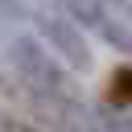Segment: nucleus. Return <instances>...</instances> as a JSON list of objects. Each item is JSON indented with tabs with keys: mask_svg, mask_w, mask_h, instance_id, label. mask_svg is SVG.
Returning a JSON list of instances; mask_svg holds the SVG:
<instances>
[{
	"mask_svg": "<svg viewBox=\"0 0 132 132\" xmlns=\"http://www.w3.org/2000/svg\"><path fill=\"white\" fill-rule=\"evenodd\" d=\"M8 62H12V78L33 95V99H50V95H74V70H66L45 45L41 37L16 33L8 37Z\"/></svg>",
	"mask_w": 132,
	"mask_h": 132,
	"instance_id": "nucleus-1",
	"label": "nucleus"
},
{
	"mask_svg": "<svg viewBox=\"0 0 132 132\" xmlns=\"http://www.w3.org/2000/svg\"><path fill=\"white\" fill-rule=\"evenodd\" d=\"M33 25H37V37H41V45L66 66V70H74V74H82V70H91V41H87V33H82V25L70 16V12H54V8H37L33 16H29Z\"/></svg>",
	"mask_w": 132,
	"mask_h": 132,
	"instance_id": "nucleus-2",
	"label": "nucleus"
},
{
	"mask_svg": "<svg viewBox=\"0 0 132 132\" xmlns=\"http://www.w3.org/2000/svg\"><path fill=\"white\" fill-rule=\"evenodd\" d=\"M29 95V91H25ZM29 107L33 116H41L54 132H111V124L103 120L99 107L82 103V95H50V99H33L29 95Z\"/></svg>",
	"mask_w": 132,
	"mask_h": 132,
	"instance_id": "nucleus-3",
	"label": "nucleus"
},
{
	"mask_svg": "<svg viewBox=\"0 0 132 132\" xmlns=\"http://www.w3.org/2000/svg\"><path fill=\"white\" fill-rule=\"evenodd\" d=\"M107 103L111 107H132V66H120L107 82Z\"/></svg>",
	"mask_w": 132,
	"mask_h": 132,
	"instance_id": "nucleus-4",
	"label": "nucleus"
},
{
	"mask_svg": "<svg viewBox=\"0 0 132 132\" xmlns=\"http://www.w3.org/2000/svg\"><path fill=\"white\" fill-rule=\"evenodd\" d=\"M99 111H103V120L111 124V132H132V107H111V103H103Z\"/></svg>",
	"mask_w": 132,
	"mask_h": 132,
	"instance_id": "nucleus-5",
	"label": "nucleus"
},
{
	"mask_svg": "<svg viewBox=\"0 0 132 132\" xmlns=\"http://www.w3.org/2000/svg\"><path fill=\"white\" fill-rule=\"evenodd\" d=\"M25 16H33L29 0H0V21H25Z\"/></svg>",
	"mask_w": 132,
	"mask_h": 132,
	"instance_id": "nucleus-6",
	"label": "nucleus"
}]
</instances>
